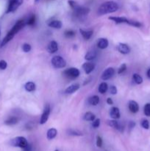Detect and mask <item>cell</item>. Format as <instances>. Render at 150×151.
I'll list each match as a JSON object with an SVG mask.
<instances>
[{"mask_svg":"<svg viewBox=\"0 0 150 151\" xmlns=\"http://www.w3.org/2000/svg\"><path fill=\"white\" fill-rule=\"evenodd\" d=\"M26 23H25V21L24 19H20V20L17 21L16 23L15 24L14 26L11 28L10 31L7 32V34L6 35V36L3 38L2 41L1 43V46L0 47H3L4 45L7 44L9 41H11L13 38H14L15 35L25 26Z\"/></svg>","mask_w":150,"mask_h":151,"instance_id":"cell-1","label":"cell"},{"mask_svg":"<svg viewBox=\"0 0 150 151\" xmlns=\"http://www.w3.org/2000/svg\"><path fill=\"white\" fill-rule=\"evenodd\" d=\"M119 4L116 2H115V1H105V2L102 3V4L99 6V7L98 9V13L100 16H101V15L108 14V13L116 12L119 10Z\"/></svg>","mask_w":150,"mask_h":151,"instance_id":"cell-2","label":"cell"},{"mask_svg":"<svg viewBox=\"0 0 150 151\" xmlns=\"http://www.w3.org/2000/svg\"><path fill=\"white\" fill-rule=\"evenodd\" d=\"M108 19L113 21L116 24H126L130 26L135 27H142V24L141 22H138V21H133L130 20V19H126V17H121V16H111L109 17Z\"/></svg>","mask_w":150,"mask_h":151,"instance_id":"cell-3","label":"cell"},{"mask_svg":"<svg viewBox=\"0 0 150 151\" xmlns=\"http://www.w3.org/2000/svg\"><path fill=\"white\" fill-rule=\"evenodd\" d=\"M10 145L13 147L24 149L25 147H27L29 144H28V142L26 138H24V137H17L10 141Z\"/></svg>","mask_w":150,"mask_h":151,"instance_id":"cell-4","label":"cell"},{"mask_svg":"<svg viewBox=\"0 0 150 151\" xmlns=\"http://www.w3.org/2000/svg\"><path fill=\"white\" fill-rule=\"evenodd\" d=\"M63 74L64 75V76L66 77V78H69V79L70 80H74L76 79V78H77L79 76L80 72H79V70L77 68L71 67L64 70Z\"/></svg>","mask_w":150,"mask_h":151,"instance_id":"cell-5","label":"cell"},{"mask_svg":"<svg viewBox=\"0 0 150 151\" xmlns=\"http://www.w3.org/2000/svg\"><path fill=\"white\" fill-rule=\"evenodd\" d=\"M51 64L56 69H62L66 66V61L63 57L60 55H56L51 58Z\"/></svg>","mask_w":150,"mask_h":151,"instance_id":"cell-6","label":"cell"},{"mask_svg":"<svg viewBox=\"0 0 150 151\" xmlns=\"http://www.w3.org/2000/svg\"><path fill=\"white\" fill-rule=\"evenodd\" d=\"M24 0H9L6 13H13L22 4Z\"/></svg>","mask_w":150,"mask_h":151,"instance_id":"cell-7","label":"cell"},{"mask_svg":"<svg viewBox=\"0 0 150 151\" xmlns=\"http://www.w3.org/2000/svg\"><path fill=\"white\" fill-rule=\"evenodd\" d=\"M73 10L74 12L75 16H76L77 17H82V16H86L90 12L89 8H88L86 7H83V6H79L78 4L73 9Z\"/></svg>","mask_w":150,"mask_h":151,"instance_id":"cell-8","label":"cell"},{"mask_svg":"<svg viewBox=\"0 0 150 151\" xmlns=\"http://www.w3.org/2000/svg\"><path fill=\"white\" fill-rule=\"evenodd\" d=\"M50 111H51V109H50V106L49 104H46L44 107V111H43L42 114H41V119H40V124L41 125H44L47 122L49 119V116L50 115Z\"/></svg>","mask_w":150,"mask_h":151,"instance_id":"cell-9","label":"cell"},{"mask_svg":"<svg viewBox=\"0 0 150 151\" xmlns=\"http://www.w3.org/2000/svg\"><path fill=\"white\" fill-rule=\"evenodd\" d=\"M114 74L115 69L112 67H109L102 72L101 78L103 81H107V80L110 79V78L114 75Z\"/></svg>","mask_w":150,"mask_h":151,"instance_id":"cell-10","label":"cell"},{"mask_svg":"<svg viewBox=\"0 0 150 151\" xmlns=\"http://www.w3.org/2000/svg\"><path fill=\"white\" fill-rule=\"evenodd\" d=\"M82 69H83L85 74L89 75L95 69V64L91 63V62H86V63H83V65H82Z\"/></svg>","mask_w":150,"mask_h":151,"instance_id":"cell-11","label":"cell"},{"mask_svg":"<svg viewBox=\"0 0 150 151\" xmlns=\"http://www.w3.org/2000/svg\"><path fill=\"white\" fill-rule=\"evenodd\" d=\"M107 124L109 125V126H110L111 128H114V129L116 130H118V131H121V132H122L123 131V127L121 126V125L120 123H119V122H118L116 119H113V120H107Z\"/></svg>","mask_w":150,"mask_h":151,"instance_id":"cell-12","label":"cell"},{"mask_svg":"<svg viewBox=\"0 0 150 151\" xmlns=\"http://www.w3.org/2000/svg\"><path fill=\"white\" fill-rule=\"evenodd\" d=\"M118 51L123 55H127L130 52V48L124 43H120L118 46Z\"/></svg>","mask_w":150,"mask_h":151,"instance_id":"cell-13","label":"cell"},{"mask_svg":"<svg viewBox=\"0 0 150 151\" xmlns=\"http://www.w3.org/2000/svg\"><path fill=\"white\" fill-rule=\"evenodd\" d=\"M58 50V44L55 41H51L47 46V51L51 54L56 52Z\"/></svg>","mask_w":150,"mask_h":151,"instance_id":"cell-14","label":"cell"},{"mask_svg":"<svg viewBox=\"0 0 150 151\" xmlns=\"http://www.w3.org/2000/svg\"><path fill=\"white\" fill-rule=\"evenodd\" d=\"M128 107H129V110L130 111V112L133 114L138 113V111H139V106H138V103L134 101V100H130L129 102Z\"/></svg>","mask_w":150,"mask_h":151,"instance_id":"cell-15","label":"cell"},{"mask_svg":"<svg viewBox=\"0 0 150 151\" xmlns=\"http://www.w3.org/2000/svg\"><path fill=\"white\" fill-rule=\"evenodd\" d=\"M110 116L112 119H118L120 118V111L117 107H112L110 110Z\"/></svg>","mask_w":150,"mask_h":151,"instance_id":"cell-16","label":"cell"},{"mask_svg":"<svg viewBox=\"0 0 150 151\" xmlns=\"http://www.w3.org/2000/svg\"><path fill=\"white\" fill-rule=\"evenodd\" d=\"M108 45L109 42L107 38H101L97 41V47L99 49H101V50H104V49H106L108 47Z\"/></svg>","mask_w":150,"mask_h":151,"instance_id":"cell-17","label":"cell"},{"mask_svg":"<svg viewBox=\"0 0 150 151\" xmlns=\"http://www.w3.org/2000/svg\"><path fill=\"white\" fill-rule=\"evenodd\" d=\"M79 87H80L79 84L78 83L72 84V85L69 86V87H67V88H66V90H65V93L67 94H73L74 92H75V91H76L78 89H79Z\"/></svg>","mask_w":150,"mask_h":151,"instance_id":"cell-18","label":"cell"},{"mask_svg":"<svg viewBox=\"0 0 150 151\" xmlns=\"http://www.w3.org/2000/svg\"><path fill=\"white\" fill-rule=\"evenodd\" d=\"M48 26L54 29H60L63 26V24L59 20H52L48 23Z\"/></svg>","mask_w":150,"mask_h":151,"instance_id":"cell-19","label":"cell"},{"mask_svg":"<svg viewBox=\"0 0 150 151\" xmlns=\"http://www.w3.org/2000/svg\"><path fill=\"white\" fill-rule=\"evenodd\" d=\"M79 32L81 33L82 36L83 37L84 39L85 40H89L92 37L93 33H94L93 30H84V29H79Z\"/></svg>","mask_w":150,"mask_h":151,"instance_id":"cell-20","label":"cell"},{"mask_svg":"<svg viewBox=\"0 0 150 151\" xmlns=\"http://www.w3.org/2000/svg\"><path fill=\"white\" fill-rule=\"evenodd\" d=\"M24 88L26 91L28 92H32L36 88V86H35V83L32 82V81H29V82L26 83L24 85Z\"/></svg>","mask_w":150,"mask_h":151,"instance_id":"cell-21","label":"cell"},{"mask_svg":"<svg viewBox=\"0 0 150 151\" xmlns=\"http://www.w3.org/2000/svg\"><path fill=\"white\" fill-rule=\"evenodd\" d=\"M57 134V131L55 128H50L46 133V137L49 140H51L56 137Z\"/></svg>","mask_w":150,"mask_h":151,"instance_id":"cell-22","label":"cell"},{"mask_svg":"<svg viewBox=\"0 0 150 151\" xmlns=\"http://www.w3.org/2000/svg\"><path fill=\"white\" fill-rule=\"evenodd\" d=\"M19 119L16 116H10L8 119L4 121V124L7 125H16L19 122Z\"/></svg>","mask_w":150,"mask_h":151,"instance_id":"cell-23","label":"cell"},{"mask_svg":"<svg viewBox=\"0 0 150 151\" xmlns=\"http://www.w3.org/2000/svg\"><path fill=\"white\" fill-rule=\"evenodd\" d=\"M96 55H97V53L95 50H90V51H88V52L85 54V59L90 61V60H94V59L96 57Z\"/></svg>","mask_w":150,"mask_h":151,"instance_id":"cell-24","label":"cell"},{"mask_svg":"<svg viewBox=\"0 0 150 151\" xmlns=\"http://www.w3.org/2000/svg\"><path fill=\"white\" fill-rule=\"evenodd\" d=\"M99 103V96L94 95L88 98V103L91 105V106H97Z\"/></svg>","mask_w":150,"mask_h":151,"instance_id":"cell-25","label":"cell"},{"mask_svg":"<svg viewBox=\"0 0 150 151\" xmlns=\"http://www.w3.org/2000/svg\"><path fill=\"white\" fill-rule=\"evenodd\" d=\"M83 119L85 121H90V122H93L94 119H96V116L94 114H93L92 112H86V113L84 114Z\"/></svg>","mask_w":150,"mask_h":151,"instance_id":"cell-26","label":"cell"},{"mask_svg":"<svg viewBox=\"0 0 150 151\" xmlns=\"http://www.w3.org/2000/svg\"><path fill=\"white\" fill-rule=\"evenodd\" d=\"M107 89H108V85L107 83L102 82L99 86V91L101 94H104L107 91Z\"/></svg>","mask_w":150,"mask_h":151,"instance_id":"cell-27","label":"cell"},{"mask_svg":"<svg viewBox=\"0 0 150 151\" xmlns=\"http://www.w3.org/2000/svg\"><path fill=\"white\" fill-rule=\"evenodd\" d=\"M132 80H133L134 82H135L136 84H138V85L141 84L143 83L142 77L137 73L133 74V75H132Z\"/></svg>","mask_w":150,"mask_h":151,"instance_id":"cell-28","label":"cell"},{"mask_svg":"<svg viewBox=\"0 0 150 151\" xmlns=\"http://www.w3.org/2000/svg\"><path fill=\"white\" fill-rule=\"evenodd\" d=\"M35 21H36V17H35V15H32L28 19V20L26 21V24L29 26H33L35 23Z\"/></svg>","mask_w":150,"mask_h":151,"instance_id":"cell-29","label":"cell"},{"mask_svg":"<svg viewBox=\"0 0 150 151\" xmlns=\"http://www.w3.org/2000/svg\"><path fill=\"white\" fill-rule=\"evenodd\" d=\"M141 125L142 126V128H144V129L146 130H148L149 128V121L146 119H144L141 120Z\"/></svg>","mask_w":150,"mask_h":151,"instance_id":"cell-30","label":"cell"},{"mask_svg":"<svg viewBox=\"0 0 150 151\" xmlns=\"http://www.w3.org/2000/svg\"><path fill=\"white\" fill-rule=\"evenodd\" d=\"M144 114L146 116H150V103H146L144 108Z\"/></svg>","mask_w":150,"mask_h":151,"instance_id":"cell-31","label":"cell"},{"mask_svg":"<svg viewBox=\"0 0 150 151\" xmlns=\"http://www.w3.org/2000/svg\"><path fill=\"white\" fill-rule=\"evenodd\" d=\"M69 134L71 136H75V137H80L82 136V134L81 132H79V131H76V130H69Z\"/></svg>","mask_w":150,"mask_h":151,"instance_id":"cell-32","label":"cell"},{"mask_svg":"<svg viewBox=\"0 0 150 151\" xmlns=\"http://www.w3.org/2000/svg\"><path fill=\"white\" fill-rule=\"evenodd\" d=\"M64 35L66 38H73L74 36H75V32L71 29H69V30H66L65 32Z\"/></svg>","mask_w":150,"mask_h":151,"instance_id":"cell-33","label":"cell"},{"mask_svg":"<svg viewBox=\"0 0 150 151\" xmlns=\"http://www.w3.org/2000/svg\"><path fill=\"white\" fill-rule=\"evenodd\" d=\"M31 49H32V47H31L30 44H27V43H25V44H24L23 46H22V50H23V51L24 52H29L31 50Z\"/></svg>","mask_w":150,"mask_h":151,"instance_id":"cell-34","label":"cell"},{"mask_svg":"<svg viewBox=\"0 0 150 151\" xmlns=\"http://www.w3.org/2000/svg\"><path fill=\"white\" fill-rule=\"evenodd\" d=\"M100 123H101V120H100V119H95L94 121H93V123H92L93 128H99L100 125Z\"/></svg>","mask_w":150,"mask_h":151,"instance_id":"cell-35","label":"cell"},{"mask_svg":"<svg viewBox=\"0 0 150 151\" xmlns=\"http://www.w3.org/2000/svg\"><path fill=\"white\" fill-rule=\"evenodd\" d=\"M126 65L125 64V63H123V64L119 67V70H118V74H119V75H121V74L124 73V72L126 71Z\"/></svg>","mask_w":150,"mask_h":151,"instance_id":"cell-36","label":"cell"},{"mask_svg":"<svg viewBox=\"0 0 150 151\" xmlns=\"http://www.w3.org/2000/svg\"><path fill=\"white\" fill-rule=\"evenodd\" d=\"M7 66V63L5 60H0V69H1V70H4V69H6Z\"/></svg>","mask_w":150,"mask_h":151,"instance_id":"cell-37","label":"cell"},{"mask_svg":"<svg viewBox=\"0 0 150 151\" xmlns=\"http://www.w3.org/2000/svg\"><path fill=\"white\" fill-rule=\"evenodd\" d=\"M96 146L98 147H101L102 146V139L99 136L96 137Z\"/></svg>","mask_w":150,"mask_h":151,"instance_id":"cell-38","label":"cell"},{"mask_svg":"<svg viewBox=\"0 0 150 151\" xmlns=\"http://www.w3.org/2000/svg\"><path fill=\"white\" fill-rule=\"evenodd\" d=\"M117 88H116V87L115 86H111L110 87V92L111 94L115 95V94H117Z\"/></svg>","mask_w":150,"mask_h":151,"instance_id":"cell-39","label":"cell"},{"mask_svg":"<svg viewBox=\"0 0 150 151\" xmlns=\"http://www.w3.org/2000/svg\"><path fill=\"white\" fill-rule=\"evenodd\" d=\"M69 6H70V7H71L72 9H74L75 7H76V5H77V3H76V1H73V0H69Z\"/></svg>","mask_w":150,"mask_h":151,"instance_id":"cell-40","label":"cell"},{"mask_svg":"<svg viewBox=\"0 0 150 151\" xmlns=\"http://www.w3.org/2000/svg\"><path fill=\"white\" fill-rule=\"evenodd\" d=\"M135 126V122H132V121H131V122H129V128L130 130H132V128H134V127Z\"/></svg>","mask_w":150,"mask_h":151,"instance_id":"cell-41","label":"cell"},{"mask_svg":"<svg viewBox=\"0 0 150 151\" xmlns=\"http://www.w3.org/2000/svg\"><path fill=\"white\" fill-rule=\"evenodd\" d=\"M107 103L108 105H113V100H112L110 97H108V98L107 99Z\"/></svg>","mask_w":150,"mask_h":151,"instance_id":"cell-42","label":"cell"},{"mask_svg":"<svg viewBox=\"0 0 150 151\" xmlns=\"http://www.w3.org/2000/svg\"><path fill=\"white\" fill-rule=\"evenodd\" d=\"M146 75H147V77H148L149 78H150V69H148V71H147L146 72Z\"/></svg>","mask_w":150,"mask_h":151,"instance_id":"cell-43","label":"cell"},{"mask_svg":"<svg viewBox=\"0 0 150 151\" xmlns=\"http://www.w3.org/2000/svg\"><path fill=\"white\" fill-rule=\"evenodd\" d=\"M35 2H37V1H38L39 0H35Z\"/></svg>","mask_w":150,"mask_h":151,"instance_id":"cell-44","label":"cell"},{"mask_svg":"<svg viewBox=\"0 0 150 151\" xmlns=\"http://www.w3.org/2000/svg\"><path fill=\"white\" fill-rule=\"evenodd\" d=\"M54 151H59V150H55Z\"/></svg>","mask_w":150,"mask_h":151,"instance_id":"cell-45","label":"cell"}]
</instances>
